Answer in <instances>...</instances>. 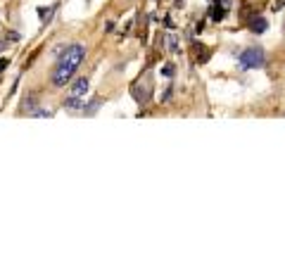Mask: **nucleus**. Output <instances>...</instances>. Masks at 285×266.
I'll use <instances>...</instances> for the list:
<instances>
[{
	"label": "nucleus",
	"mask_w": 285,
	"mask_h": 266,
	"mask_svg": "<svg viewBox=\"0 0 285 266\" xmlns=\"http://www.w3.org/2000/svg\"><path fill=\"white\" fill-rule=\"evenodd\" d=\"M83 55H86V48L81 43H74L65 50V55H60V62H57L55 72H53V84L55 86H67V81L74 76L81 62H83Z\"/></svg>",
	"instance_id": "f257e3e1"
},
{
	"label": "nucleus",
	"mask_w": 285,
	"mask_h": 266,
	"mask_svg": "<svg viewBox=\"0 0 285 266\" xmlns=\"http://www.w3.org/2000/svg\"><path fill=\"white\" fill-rule=\"evenodd\" d=\"M100 105H102V100H100V97H95V100H90L88 105H83V112H86L88 117H93V114H95V109H98Z\"/></svg>",
	"instance_id": "39448f33"
},
{
	"label": "nucleus",
	"mask_w": 285,
	"mask_h": 266,
	"mask_svg": "<svg viewBox=\"0 0 285 266\" xmlns=\"http://www.w3.org/2000/svg\"><path fill=\"white\" fill-rule=\"evenodd\" d=\"M264 50L262 48H247V50H242L240 57H238V62H240L242 69H257V67H264Z\"/></svg>",
	"instance_id": "f03ea898"
},
{
	"label": "nucleus",
	"mask_w": 285,
	"mask_h": 266,
	"mask_svg": "<svg viewBox=\"0 0 285 266\" xmlns=\"http://www.w3.org/2000/svg\"><path fill=\"white\" fill-rule=\"evenodd\" d=\"M86 93H88V79H78L76 84H74V88H71L69 97H67V107L69 109H78L81 100L86 97Z\"/></svg>",
	"instance_id": "7ed1b4c3"
},
{
	"label": "nucleus",
	"mask_w": 285,
	"mask_h": 266,
	"mask_svg": "<svg viewBox=\"0 0 285 266\" xmlns=\"http://www.w3.org/2000/svg\"><path fill=\"white\" fill-rule=\"evenodd\" d=\"M5 67H7V60H0V72H5Z\"/></svg>",
	"instance_id": "9b49d317"
},
{
	"label": "nucleus",
	"mask_w": 285,
	"mask_h": 266,
	"mask_svg": "<svg viewBox=\"0 0 285 266\" xmlns=\"http://www.w3.org/2000/svg\"><path fill=\"white\" fill-rule=\"evenodd\" d=\"M162 76L171 79V76H174V64H164V67H162Z\"/></svg>",
	"instance_id": "0eeeda50"
},
{
	"label": "nucleus",
	"mask_w": 285,
	"mask_h": 266,
	"mask_svg": "<svg viewBox=\"0 0 285 266\" xmlns=\"http://www.w3.org/2000/svg\"><path fill=\"white\" fill-rule=\"evenodd\" d=\"M283 5H285V0H278V2H276V5H274V10H281Z\"/></svg>",
	"instance_id": "9d476101"
},
{
	"label": "nucleus",
	"mask_w": 285,
	"mask_h": 266,
	"mask_svg": "<svg viewBox=\"0 0 285 266\" xmlns=\"http://www.w3.org/2000/svg\"><path fill=\"white\" fill-rule=\"evenodd\" d=\"M31 117H38V119H43V117H53V112H48V109H36V112H31Z\"/></svg>",
	"instance_id": "423d86ee"
},
{
	"label": "nucleus",
	"mask_w": 285,
	"mask_h": 266,
	"mask_svg": "<svg viewBox=\"0 0 285 266\" xmlns=\"http://www.w3.org/2000/svg\"><path fill=\"white\" fill-rule=\"evenodd\" d=\"M250 31L252 33H264L266 31V19H264V17H254V19L250 21Z\"/></svg>",
	"instance_id": "20e7f679"
},
{
	"label": "nucleus",
	"mask_w": 285,
	"mask_h": 266,
	"mask_svg": "<svg viewBox=\"0 0 285 266\" xmlns=\"http://www.w3.org/2000/svg\"><path fill=\"white\" fill-rule=\"evenodd\" d=\"M2 48H5V43H2V41H0V50H2Z\"/></svg>",
	"instance_id": "f8f14e48"
},
{
	"label": "nucleus",
	"mask_w": 285,
	"mask_h": 266,
	"mask_svg": "<svg viewBox=\"0 0 285 266\" xmlns=\"http://www.w3.org/2000/svg\"><path fill=\"white\" fill-rule=\"evenodd\" d=\"M7 41H19V33L10 31V33H7Z\"/></svg>",
	"instance_id": "1a4fd4ad"
},
{
	"label": "nucleus",
	"mask_w": 285,
	"mask_h": 266,
	"mask_svg": "<svg viewBox=\"0 0 285 266\" xmlns=\"http://www.w3.org/2000/svg\"><path fill=\"white\" fill-rule=\"evenodd\" d=\"M169 48H171V53L178 50V45H176V36H169Z\"/></svg>",
	"instance_id": "6e6552de"
}]
</instances>
